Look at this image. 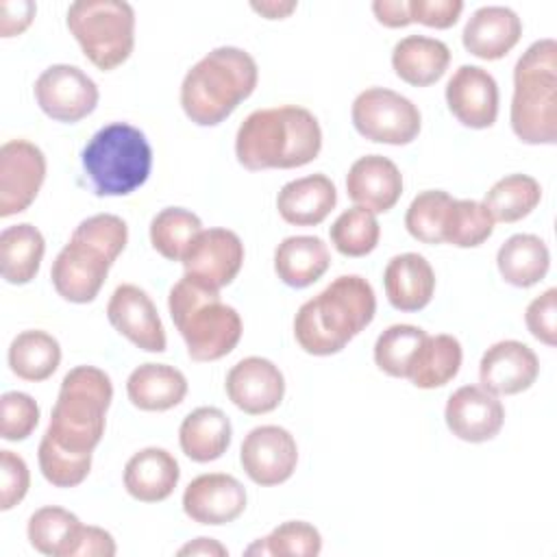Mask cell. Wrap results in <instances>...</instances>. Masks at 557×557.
I'll use <instances>...</instances> for the list:
<instances>
[{
	"mask_svg": "<svg viewBox=\"0 0 557 557\" xmlns=\"http://www.w3.org/2000/svg\"><path fill=\"white\" fill-rule=\"evenodd\" d=\"M320 148L322 131L315 115L296 104L252 111L235 137L237 161L250 172L302 168Z\"/></svg>",
	"mask_w": 557,
	"mask_h": 557,
	"instance_id": "1",
	"label": "cell"
},
{
	"mask_svg": "<svg viewBox=\"0 0 557 557\" xmlns=\"http://www.w3.org/2000/svg\"><path fill=\"white\" fill-rule=\"evenodd\" d=\"M374 311L372 285L359 274H344L298 309L294 337L309 355H335L372 322Z\"/></svg>",
	"mask_w": 557,
	"mask_h": 557,
	"instance_id": "2",
	"label": "cell"
},
{
	"mask_svg": "<svg viewBox=\"0 0 557 557\" xmlns=\"http://www.w3.org/2000/svg\"><path fill=\"white\" fill-rule=\"evenodd\" d=\"M126 242L128 228L122 218L96 213L83 220L52 261L50 278L57 294L76 305L91 302Z\"/></svg>",
	"mask_w": 557,
	"mask_h": 557,
	"instance_id": "3",
	"label": "cell"
},
{
	"mask_svg": "<svg viewBox=\"0 0 557 557\" xmlns=\"http://www.w3.org/2000/svg\"><path fill=\"white\" fill-rule=\"evenodd\" d=\"M259 81L255 59L235 46L207 52L183 78L181 107L198 126L224 122Z\"/></svg>",
	"mask_w": 557,
	"mask_h": 557,
	"instance_id": "4",
	"label": "cell"
},
{
	"mask_svg": "<svg viewBox=\"0 0 557 557\" xmlns=\"http://www.w3.org/2000/svg\"><path fill=\"white\" fill-rule=\"evenodd\" d=\"M111 398L113 385L104 370L96 366L72 368L61 381L44 440L76 455H91L102 440Z\"/></svg>",
	"mask_w": 557,
	"mask_h": 557,
	"instance_id": "5",
	"label": "cell"
},
{
	"mask_svg": "<svg viewBox=\"0 0 557 557\" xmlns=\"http://www.w3.org/2000/svg\"><path fill=\"white\" fill-rule=\"evenodd\" d=\"M170 315L194 361L226 357L242 337L239 313L220 300V292L183 274L168 296Z\"/></svg>",
	"mask_w": 557,
	"mask_h": 557,
	"instance_id": "6",
	"label": "cell"
},
{
	"mask_svg": "<svg viewBox=\"0 0 557 557\" xmlns=\"http://www.w3.org/2000/svg\"><path fill=\"white\" fill-rule=\"evenodd\" d=\"M511 131L524 144L553 146L557 141V44H531L513 67Z\"/></svg>",
	"mask_w": 557,
	"mask_h": 557,
	"instance_id": "7",
	"label": "cell"
},
{
	"mask_svg": "<svg viewBox=\"0 0 557 557\" xmlns=\"http://www.w3.org/2000/svg\"><path fill=\"white\" fill-rule=\"evenodd\" d=\"M81 163L98 196H128L150 176L152 148L139 128L111 122L87 141Z\"/></svg>",
	"mask_w": 557,
	"mask_h": 557,
	"instance_id": "8",
	"label": "cell"
},
{
	"mask_svg": "<svg viewBox=\"0 0 557 557\" xmlns=\"http://www.w3.org/2000/svg\"><path fill=\"white\" fill-rule=\"evenodd\" d=\"M67 28L98 70L122 65L135 46V11L124 0H78L67 9Z\"/></svg>",
	"mask_w": 557,
	"mask_h": 557,
	"instance_id": "9",
	"label": "cell"
},
{
	"mask_svg": "<svg viewBox=\"0 0 557 557\" xmlns=\"http://www.w3.org/2000/svg\"><path fill=\"white\" fill-rule=\"evenodd\" d=\"M350 115L361 137L389 146L411 144L422 124L418 107L409 98L385 87L361 91L352 102Z\"/></svg>",
	"mask_w": 557,
	"mask_h": 557,
	"instance_id": "10",
	"label": "cell"
},
{
	"mask_svg": "<svg viewBox=\"0 0 557 557\" xmlns=\"http://www.w3.org/2000/svg\"><path fill=\"white\" fill-rule=\"evenodd\" d=\"M35 100L48 117L74 124L96 109L98 87L81 67L57 63L35 81Z\"/></svg>",
	"mask_w": 557,
	"mask_h": 557,
	"instance_id": "11",
	"label": "cell"
},
{
	"mask_svg": "<svg viewBox=\"0 0 557 557\" xmlns=\"http://www.w3.org/2000/svg\"><path fill=\"white\" fill-rule=\"evenodd\" d=\"M46 178L44 152L26 141L11 139L0 148V218L22 213L37 198Z\"/></svg>",
	"mask_w": 557,
	"mask_h": 557,
	"instance_id": "12",
	"label": "cell"
},
{
	"mask_svg": "<svg viewBox=\"0 0 557 557\" xmlns=\"http://www.w3.org/2000/svg\"><path fill=\"white\" fill-rule=\"evenodd\" d=\"M239 461L252 483L263 487L278 485L294 474L298 463V446L287 429L263 424L244 437Z\"/></svg>",
	"mask_w": 557,
	"mask_h": 557,
	"instance_id": "13",
	"label": "cell"
},
{
	"mask_svg": "<svg viewBox=\"0 0 557 557\" xmlns=\"http://www.w3.org/2000/svg\"><path fill=\"white\" fill-rule=\"evenodd\" d=\"M181 263L187 276L220 292L239 274L244 244L239 235L228 228H202Z\"/></svg>",
	"mask_w": 557,
	"mask_h": 557,
	"instance_id": "14",
	"label": "cell"
},
{
	"mask_svg": "<svg viewBox=\"0 0 557 557\" xmlns=\"http://www.w3.org/2000/svg\"><path fill=\"white\" fill-rule=\"evenodd\" d=\"M107 318L111 326L137 348L148 352L165 350V329L161 324L154 302L141 287L133 283L117 285L109 298Z\"/></svg>",
	"mask_w": 557,
	"mask_h": 557,
	"instance_id": "15",
	"label": "cell"
},
{
	"mask_svg": "<svg viewBox=\"0 0 557 557\" xmlns=\"http://www.w3.org/2000/svg\"><path fill=\"white\" fill-rule=\"evenodd\" d=\"M444 418L453 435L479 444L498 435L505 422V407L483 385H463L450 394Z\"/></svg>",
	"mask_w": 557,
	"mask_h": 557,
	"instance_id": "16",
	"label": "cell"
},
{
	"mask_svg": "<svg viewBox=\"0 0 557 557\" xmlns=\"http://www.w3.org/2000/svg\"><path fill=\"white\" fill-rule=\"evenodd\" d=\"M246 509V490L224 472L196 476L183 492V511L198 524H226L237 520Z\"/></svg>",
	"mask_w": 557,
	"mask_h": 557,
	"instance_id": "17",
	"label": "cell"
},
{
	"mask_svg": "<svg viewBox=\"0 0 557 557\" xmlns=\"http://www.w3.org/2000/svg\"><path fill=\"white\" fill-rule=\"evenodd\" d=\"M226 394L244 413H270L283 400L285 379L270 359L246 357L228 370Z\"/></svg>",
	"mask_w": 557,
	"mask_h": 557,
	"instance_id": "18",
	"label": "cell"
},
{
	"mask_svg": "<svg viewBox=\"0 0 557 557\" xmlns=\"http://www.w3.org/2000/svg\"><path fill=\"white\" fill-rule=\"evenodd\" d=\"M450 113L468 128H490L498 115V85L479 65H461L446 85Z\"/></svg>",
	"mask_w": 557,
	"mask_h": 557,
	"instance_id": "19",
	"label": "cell"
},
{
	"mask_svg": "<svg viewBox=\"0 0 557 557\" xmlns=\"http://www.w3.org/2000/svg\"><path fill=\"white\" fill-rule=\"evenodd\" d=\"M537 374V355L518 339H503L492 344L479 363L481 385L496 396H513L529 389Z\"/></svg>",
	"mask_w": 557,
	"mask_h": 557,
	"instance_id": "20",
	"label": "cell"
},
{
	"mask_svg": "<svg viewBox=\"0 0 557 557\" xmlns=\"http://www.w3.org/2000/svg\"><path fill=\"white\" fill-rule=\"evenodd\" d=\"M346 191L357 207L372 213H385L403 194V174L387 157L366 154L350 165Z\"/></svg>",
	"mask_w": 557,
	"mask_h": 557,
	"instance_id": "21",
	"label": "cell"
},
{
	"mask_svg": "<svg viewBox=\"0 0 557 557\" xmlns=\"http://www.w3.org/2000/svg\"><path fill=\"white\" fill-rule=\"evenodd\" d=\"M522 35V22L509 7H481L463 26V48L483 61L503 59Z\"/></svg>",
	"mask_w": 557,
	"mask_h": 557,
	"instance_id": "22",
	"label": "cell"
},
{
	"mask_svg": "<svg viewBox=\"0 0 557 557\" xmlns=\"http://www.w3.org/2000/svg\"><path fill=\"white\" fill-rule=\"evenodd\" d=\"M385 296L398 311L424 309L435 292L431 263L418 252H403L387 261L383 272Z\"/></svg>",
	"mask_w": 557,
	"mask_h": 557,
	"instance_id": "23",
	"label": "cell"
},
{
	"mask_svg": "<svg viewBox=\"0 0 557 557\" xmlns=\"http://www.w3.org/2000/svg\"><path fill=\"white\" fill-rule=\"evenodd\" d=\"M337 202V189L324 174H309L289 181L276 196V209L287 224L315 226L333 211Z\"/></svg>",
	"mask_w": 557,
	"mask_h": 557,
	"instance_id": "24",
	"label": "cell"
},
{
	"mask_svg": "<svg viewBox=\"0 0 557 557\" xmlns=\"http://www.w3.org/2000/svg\"><path fill=\"white\" fill-rule=\"evenodd\" d=\"M181 470L176 459L165 448H141L124 466V487L126 492L141 503L165 500L176 483Z\"/></svg>",
	"mask_w": 557,
	"mask_h": 557,
	"instance_id": "25",
	"label": "cell"
},
{
	"mask_svg": "<svg viewBox=\"0 0 557 557\" xmlns=\"http://www.w3.org/2000/svg\"><path fill=\"white\" fill-rule=\"evenodd\" d=\"M128 400L141 411H168L183 403L187 379L168 363H141L126 381Z\"/></svg>",
	"mask_w": 557,
	"mask_h": 557,
	"instance_id": "26",
	"label": "cell"
},
{
	"mask_svg": "<svg viewBox=\"0 0 557 557\" xmlns=\"http://www.w3.org/2000/svg\"><path fill=\"white\" fill-rule=\"evenodd\" d=\"M448 63L450 50L435 37L409 35L392 50V67L396 76L416 87H426L440 81Z\"/></svg>",
	"mask_w": 557,
	"mask_h": 557,
	"instance_id": "27",
	"label": "cell"
},
{
	"mask_svg": "<svg viewBox=\"0 0 557 557\" xmlns=\"http://www.w3.org/2000/svg\"><path fill=\"white\" fill-rule=\"evenodd\" d=\"M331 265L326 244L313 235L285 237L274 250V272L296 289L313 285Z\"/></svg>",
	"mask_w": 557,
	"mask_h": 557,
	"instance_id": "28",
	"label": "cell"
},
{
	"mask_svg": "<svg viewBox=\"0 0 557 557\" xmlns=\"http://www.w3.org/2000/svg\"><path fill=\"white\" fill-rule=\"evenodd\" d=\"M231 420L218 407H198L185 416L178 429L183 453L198 463L220 459L231 444Z\"/></svg>",
	"mask_w": 557,
	"mask_h": 557,
	"instance_id": "29",
	"label": "cell"
},
{
	"mask_svg": "<svg viewBox=\"0 0 557 557\" xmlns=\"http://www.w3.org/2000/svg\"><path fill=\"white\" fill-rule=\"evenodd\" d=\"M46 252L44 235L37 226L22 222L0 233V272L11 285L30 283Z\"/></svg>",
	"mask_w": 557,
	"mask_h": 557,
	"instance_id": "30",
	"label": "cell"
},
{
	"mask_svg": "<svg viewBox=\"0 0 557 557\" xmlns=\"http://www.w3.org/2000/svg\"><path fill=\"white\" fill-rule=\"evenodd\" d=\"M500 276L513 287H531L540 283L550 265V252L537 235H511L496 255Z\"/></svg>",
	"mask_w": 557,
	"mask_h": 557,
	"instance_id": "31",
	"label": "cell"
},
{
	"mask_svg": "<svg viewBox=\"0 0 557 557\" xmlns=\"http://www.w3.org/2000/svg\"><path fill=\"white\" fill-rule=\"evenodd\" d=\"M461 344L457 337L440 333L426 335L418 348L407 379L420 389H435L453 381L461 368Z\"/></svg>",
	"mask_w": 557,
	"mask_h": 557,
	"instance_id": "32",
	"label": "cell"
},
{
	"mask_svg": "<svg viewBox=\"0 0 557 557\" xmlns=\"http://www.w3.org/2000/svg\"><path fill=\"white\" fill-rule=\"evenodd\" d=\"M61 363V346L59 342L39 329L22 331L13 337L9 346V366L11 372L30 383L46 381L54 374Z\"/></svg>",
	"mask_w": 557,
	"mask_h": 557,
	"instance_id": "33",
	"label": "cell"
},
{
	"mask_svg": "<svg viewBox=\"0 0 557 557\" xmlns=\"http://www.w3.org/2000/svg\"><path fill=\"white\" fill-rule=\"evenodd\" d=\"M83 524L81 520L63 507H41L28 518V540L30 546L44 555L52 557H74Z\"/></svg>",
	"mask_w": 557,
	"mask_h": 557,
	"instance_id": "34",
	"label": "cell"
},
{
	"mask_svg": "<svg viewBox=\"0 0 557 557\" xmlns=\"http://www.w3.org/2000/svg\"><path fill=\"white\" fill-rule=\"evenodd\" d=\"M542 200L540 183L529 174H509L496 181L485 194V209L494 222H518L527 218Z\"/></svg>",
	"mask_w": 557,
	"mask_h": 557,
	"instance_id": "35",
	"label": "cell"
},
{
	"mask_svg": "<svg viewBox=\"0 0 557 557\" xmlns=\"http://www.w3.org/2000/svg\"><path fill=\"white\" fill-rule=\"evenodd\" d=\"M200 231L202 222L196 213L183 207H165L150 222V244L161 257L183 261V255Z\"/></svg>",
	"mask_w": 557,
	"mask_h": 557,
	"instance_id": "36",
	"label": "cell"
},
{
	"mask_svg": "<svg viewBox=\"0 0 557 557\" xmlns=\"http://www.w3.org/2000/svg\"><path fill=\"white\" fill-rule=\"evenodd\" d=\"M494 231V218L479 200H457L453 198L444 224H442V242L453 244L457 248H474L481 246Z\"/></svg>",
	"mask_w": 557,
	"mask_h": 557,
	"instance_id": "37",
	"label": "cell"
},
{
	"mask_svg": "<svg viewBox=\"0 0 557 557\" xmlns=\"http://www.w3.org/2000/svg\"><path fill=\"white\" fill-rule=\"evenodd\" d=\"M426 333L413 324H392L374 344V363L389 376L407 379L411 361Z\"/></svg>",
	"mask_w": 557,
	"mask_h": 557,
	"instance_id": "38",
	"label": "cell"
},
{
	"mask_svg": "<svg viewBox=\"0 0 557 557\" xmlns=\"http://www.w3.org/2000/svg\"><path fill=\"white\" fill-rule=\"evenodd\" d=\"M322 550L320 531L305 520H287L268 537L257 540L246 548V555H278V557H315Z\"/></svg>",
	"mask_w": 557,
	"mask_h": 557,
	"instance_id": "39",
	"label": "cell"
},
{
	"mask_svg": "<svg viewBox=\"0 0 557 557\" xmlns=\"http://www.w3.org/2000/svg\"><path fill=\"white\" fill-rule=\"evenodd\" d=\"M381 237V226L372 211L363 207H350L331 226V242L344 257L370 255Z\"/></svg>",
	"mask_w": 557,
	"mask_h": 557,
	"instance_id": "40",
	"label": "cell"
},
{
	"mask_svg": "<svg viewBox=\"0 0 557 557\" xmlns=\"http://www.w3.org/2000/svg\"><path fill=\"white\" fill-rule=\"evenodd\" d=\"M450 200L453 196L444 189L420 191L405 213V226L409 235L422 244H444L442 224Z\"/></svg>",
	"mask_w": 557,
	"mask_h": 557,
	"instance_id": "41",
	"label": "cell"
},
{
	"mask_svg": "<svg viewBox=\"0 0 557 557\" xmlns=\"http://www.w3.org/2000/svg\"><path fill=\"white\" fill-rule=\"evenodd\" d=\"M39 468L48 483L57 487H74L81 485L91 468V455H76L70 450H63L54 446L52 442L44 440L39 442Z\"/></svg>",
	"mask_w": 557,
	"mask_h": 557,
	"instance_id": "42",
	"label": "cell"
},
{
	"mask_svg": "<svg viewBox=\"0 0 557 557\" xmlns=\"http://www.w3.org/2000/svg\"><path fill=\"white\" fill-rule=\"evenodd\" d=\"M39 422V405L24 392H4L0 398V435L7 442L26 440Z\"/></svg>",
	"mask_w": 557,
	"mask_h": 557,
	"instance_id": "43",
	"label": "cell"
},
{
	"mask_svg": "<svg viewBox=\"0 0 557 557\" xmlns=\"http://www.w3.org/2000/svg\"><path fill=\"white\" fill-rule=\"evenodd\" d=\"M30 474L26 461L13 450H0V509H13L28 492Z\"/></svg>",
	"mask_w": 557,
	"mask_h": 557,
	"instance_id": "44",
	"label": "cell"
},
{
	"mask_svg": "<svg viewBox=\"0 0 557 557\" xmlns=\"http://www.w3.org/2000/svg\"><path fill=\"white\" fill-rule=\"evenodd\" d=\"M529 333L546 346L557 344V289L550 287L533 298L524 311Z\"/></svg>",
	"mask_w": 557,
	"mask_h": 557,
	"instance_id": "45",
	"label": "cell"
},
{
	"mask_svg": "<svg viewBox=\"0 0 557 557\" xmlns=\"http://www.w3.org/2000/svg\"><path fill=\"white\" fill-rule=\"evenodd\" d=\"M463 11L461 0H409V22H418L431 28H450Z\"/></svg>",
	"mask_w": 557,
	"mask_h": 557,
	"instance_id": "46",
	"label": "cell"
},
{
	"mask_svg": "<svg viewBox=\"0 0 557 557\" xmlns=\"http://www.w3.org/2000/svg\"><path fill=\"white\" fill-rule=\"evenodd\" d=\"M35 2L30 0H2L0 2V35L13 37L24 33L35 17Z\"/></svg>",
	"mask_w": 557,
	"mask_h": 557,
	"instance_id": "47",
	"label": "cell"
},
{
	"mask_svg": "<svg viewBox=\"0 0 557 557\" xmlns=\"http://www.w3.org/2000/svg\"><path fill=\"white\" fill-rule=\"evenodd\" d=\"M115 550V540L109 531L83 524L78 544L74 548V557H113Z\"/></svg>",
	"mask_w": 557,
	"mask_h": 557,
	"instance_id": "48",
	"label": "cell"
},
{
	"mask_svg": "<svg viewBox=\"0 0 557 557\" xmlns=\"http://www.w3.org/2000/svg\"><path fill=\"white\" fill-rule=\"evenodd\" d=\"M372 11L376 20L387 28H403L411 24L405 0H376L372 2Z\"/></svg>",
	"mask_w": 557,
	"mask_h": 557,
	"instance_id": "49",
	"label": "cell"
},
{
	"mask_svg": "<svg viewBox=\"0 0 557 557\" xmlns=\"http://www.w3.org/2000/svg\"><path fill=\"white\" fill-rule=\"evenodd\" d=\"M178 555H218V557H224V555H228V550L213 537H198V540L185 544L183 548H178Z\"/></svg>",
	"mask_w": 557,
	"mask_h": 557,
	"instance_id": "50",
	"label": "cell"
},
{
	"mask_svg": "<svg viewBox=\"0 0 557 557\" xmlns=\"http://www.w3.org/2000/svg\"><path fill=\"white\" fill-rule=\"evenodd\" d=\"M250 7L268 20H283L296 11V2H252Z\"/></svg>",
	"mask_w": 557,
	"mask_h": 557,
	"instance_id": "51",
	"label": "cell"
}]
</instances>
